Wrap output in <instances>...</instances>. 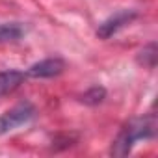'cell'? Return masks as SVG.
<instances>
[{
  "mask_svg": "<svg viewBox=\"0 0 158 158\" xmlns=\"http://www.w3.org/2000/svg\"><path fill=\"white\" fill-rule=\"evenodd\" d=\"M24 35V26L21 23H2L0 24V43H13Z\"/></svg>",
  "mask_w": 158,
  "mask_h": 158,
  "instance_id": "cell-6",
  "label": "cell"
},
{
  "mask_svg": "<svg viewBox=\"0 0 158 158\" xmlns=\"http://www.w3.org/2000/svg\"><path fill=\"white\" fill-rule=\"evenodd\" d=\"M34 115H35V106L32 102L24 101V102L15 104L13 108H10L8 112L0 115V136L26 125Z\"/></svg>",
  "mask_w": 158,
  "mask_h": 158,
  "instance_id": "cell-2",
  "label": "cell"
},
{
  "mask_svg": "<svg viewBox=\"0 0 158 158\" xmlns=\"http://www.w3.org/2000/svg\"><path fill=\"white\" fill-rule=\"evenodd\" d=\"M26 73L23 71H15V69H10V71H2L0 73V97L4 95H10L13 93L15 89H19L24 80H26Z\"/></svg>",
  "mask_w": 158,
  "mask_h": 158,
  "instance_id": "cell-5",
  "label": "cell"
},
{
  "mask_svg": "<svg viewBox=\"0 0 158 158\" xmlns=\"http://www.w3.org/2000/svg\"><path fill=\"white\" fill-rule=\"evenodd\" d=\"M65 71V61L61 58H45L37 63H34L28 71L26 76L30 78H54Z\"/></svg>",
  "mask_w": 158,
  "mask_h": 158,
  "instance_id": "cell-4",
  "label": "cell"
},
{
  "mask_svg": "<svg viewBox=\"0 0 158 158\" xmlns=\"http://www.w3.org/2000/svg\"><path fill=\"white\" fill-rule=\"evenodd\" d=\"M104 99H106V89H104L102 86H93V88H89V89L80 97V101H82L84 104H88V106H97V104H101Z\"/></svg>",
  "mask_w": 158,
  "mask_h": 158,
  "instance_id": "cell-7",
  "label": "cell"
},
{
  "mask_svg": "<svg viewBox=\"0 0 158 158\" xmlns=\"http://www.w3.org/2000/svg\"><path fill=\"white\" fill-rule=\"evenodd\" d=\"M156 134V119L154 115H145V117H136L130 119L115 138L112 145V154L114 156H127L134 143L139 139H151Z\"/></svg>",
  "mask_w": 158,
  "mask_h": 158,
  "instance_id": "cell-1",
  "label": "cell"
},
{
  "mask_svg": "<svg viewBox=\"0 0 158 158\" xmlns=\"http://www.w3.org/2000/svg\"><path fill=\"white\" fill-rule=\"evenodd\" d=\"M136 17H138V13H136L134 10H119V11H115L114 15H110L108 19H104V21L99 24L97 35H99L101 39H108V37H112L114 34H117L121 28H125L127 24H130Z\"/></svg>",
  "mask_w": 158,
  "mask_h": 158,
  "instance_id": "cell-3",
  "label": "cell"
},
{
  "mask_svg": "<svg viewBox=\"0 0 158 158\" xmlns=\"http://www.w3.org/2000/svg\"><path fill=\"white\" fill-rule=\"evenodd\" d=\"M138 61H139L143 67L154 69V65H156V43H154V41L149 43L147 47H143V50H139Z\"/></svg>",
  "mask_w": 158,
  "mask_h": 158,
  "instance_id": "cell-8",
  "label": "cell"
}]
</instances>
